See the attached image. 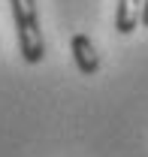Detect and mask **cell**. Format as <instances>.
I'll return each instance as SVG.
<instances>
[{
    "label": "cell",
    "instance_id": "6da1fadb",
    "mask_svg": "<svg viewBox=\"0 0 148 157\" xmlns=\"http://www.w3.org/2000/svg\"><path fill=\"white\" fill-rule=\"evenodd\" d=\"M9 9H12L18 52L24 63H39L45 58V39H42V27H39L37 0H9Z\"/></svg>",
    "mask_w": 148,
    "mask_h": 157
},
{
    "label": "cell",
    "instance_id": "7a4b0ae2",
    "mask_svg": "<svg viewBox=\"0 0 148 157\" xmlns=\"http://www.w3.org/2000/svg\"><path fill=\"white\" fill-rule=\"evenodd\" d=\"M70 48H73V60L82 76H97L100 73V52H97V45L88 33H76L70 39Z\"/></svg>",
    "mask_w": 148,
    "mask_h": 157
},
{
    "label": "cell",
    "instance_id": "3957f363",
    "mask_svg": "<svg viewBox=\"0 0 148 157\" xmlns=\"http://www.w3.org/2000/svg\"><path fill=\"white\" fill-rule=\"evenodd\" d=\"M139 24H142V0H118V6H115V30L127 36Z\"/></svg>",
    "mask_w": 148,
    "mask_h": 157
},
{
    "label": "cell",
    "instance_id": "277c9868",
    "mask_svg": "<svg viewBox=\"0 0 148 157\" xmlns=\"http://www.w3.org/2000/svg\"><path fill=\"white\" fill-rule=\"evenodd\" d=\"M142 24L148 27V0H142Z\"/></svg>",
    "mask_w": 148,
    "mask_h": 157
}]
</instances>
